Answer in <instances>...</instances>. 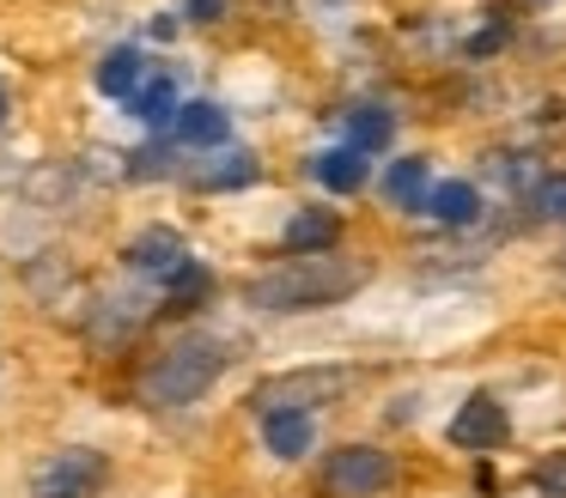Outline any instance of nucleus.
Wrapping results in <instances>:
<instances>
[{
  "label": "nucleus",
  "mask_w": 566,
  "mask_h": 498,
  "mask_svg": "<svg viewBox=\"0 0 566 498\" xmlns=\"http://www.w3.org/2000/svg\"><path fill=\"white\" fill-rule=\"evenodd\" d=\"M177 109H184V85H177L171 73H147V80H140V92L128 97V116L147 121V128H165Z\"/></svg>",
  "instance_id": "nucleus-13"
},
{
  "label": "nucleus",
  "mask_w": 566,
  "mask_h": 498,
  "mask_svg": "<svg viewBox=\"0 0 566 498\" xmlns=\"http://www.w3.org/2000/svg\"><path fill=\"white\" fill-rule=\"evenodd\" d=\"M147 73H153L147 49H140V43H116L111 55L98 61V92L104 97H123V104H128V97L140 92V80H147Z\"/></svg>",
  "instance_id": "nucleus-11"
},
{
  "label": "nucleus",
  "mask_w": 566,
  "mask_h": 498,
  "mask_svg": "<svg viewBox=\"0 0 566 498\" xmlns=\"http://www.w3.org/2000/svg\"><path fill=\"white\" fill-rule=\"evenodd\" d=\"M536 213L554 219V225H566V170H548V177L536 182Z\"/></svg>",
  "instance_id": "nucleus-19"
},
{
  "label": "nucleus",
  "mask_w": 566,
  "mask_h": 498,
  "mask_svg": "<svg viewBox=\"0 0 566 498\" xmlns=\"http://www.w3.org/2000/svg\"><path fill=\"white\" fill-rule=\"evenodd\" d=\"M505 437H512V420H505V407L493 395H469L463 407L451 413V444L457 449H500Z\"/></svg>",
  "instance_id": "nucleus-7"
},
{
  "label": "nucleus",
  "mask_w": 566,
  "mask_h": 498,
  "mask_svg": "<svg viewBox=\"0 0 566 498\" xmlns=\"http://www.w3.org/2000/svg\"><path fill=\"white\" fill-rule=\"evenodd\" d=\"M281 243H286V255H323V250L342 243V219H335L329 206H298V213L286 219Z\"/></svg>",
  "instance_id": "nucleus-10"
},
{
  "label": "nucleus",
  "mask_w": 566,
  "mask_h": 498,
  "mask_svg": "<svg viewBox=\"0 0 566 498\" xmlns=\"http://www.w3.org/2000/svg\"><path fill=\"white\" fill-rule=\"evenodd\" d=\"M500 43H505V24H488V31H475V36H469V55H493Z\"/></svg>",
  "instance_id": "nucleus-21"
},
{
  "label": "nucleus",
  "mask_w": 566,
  "mask_h": 498,
  "mask_svg": "<svg viewBox=\"0 0 566 498\" xmlns=\"http://www.w3.org/2000/svg\"><path fill=\"white\" fill-rule=\"evenodd\" d=\"M104 480H111V462L98 449H55L31 474V498H98Z\"/></svg>",
  "instance_id": "nucleus-4"
},
{
  "label": "nucleus",
  "mask_w": 566,
  "mask_h": 498,
  "mask_svg": "<svg viewBox=\"0 0 566 498\" xmlns=\"http://www.w3.org/2000/svg\"><path fill=\"white\" fill-rule=\"evenodd\" d=\"M171 128H177V146H189V152H220V146L232 140V116H226L213 97H184Z\"/></svg>",
  "instance_id": "nucleus-8"
},
{
  "label": "nucleus",
  "mask_w": 566,
  "mask_h": 498,
  "mask_svg": "<svg viewBox=\"0 0 566 498\" xmlns=\"http://www.w3.org/2000/svg\"><path fill=\"white\" fill-rule=\"evenodd\" d=\"M366 286V262H342V255H293V262L269 267L244 286V298L256 310H274V316H298V310H329V304L354 298Z\"/></svg>",
  "instance_id": "nucleus-1"
},
{
  "label": "nucleus",
  "mask_w": 566,
  "mask_h": 498,
  "mask_svg": "<svg viewBox=\"0 0 566 498\" xmlns=\"http://www.w3.org/2000/svg\"><path fill=\"white\" fill-rule=\"evenodd\" d=\"M317 182L335 194H359L366 189V152H354V146H335V152H317Z\"/></svg>",
  "instance_id": "nucleus-16"
},
{
  "label": "nucleus",
  "mask_w": 566,
  "mask_h": 498,
  "mask_svg": "<svg viewBox=\"0 0 566 498\" xmlns=\"http://www.w3.org/2000/svg\"><path fill=\"white\" fill-rule=\"evenodd\" d=\"M220 12H226V0H189V7H184V19H196V24H213Z\"/></svg>",
  "instance_id": "nucleus-22"
},
{
  "label": "nucleus",
  "mask_w": 566,
  "mask_h": 498,
  "mask_svg": "<svg viewBox=\"0 0 566 498\" xmlns=\"http://www.w3.org/2000/svg\"><path fill=\"white\" fill-rule=\"evenodd\" d=\"M420 213H432L439 225L463 231V225H475V219H481V189H475V182H432V194H427Z\"/></svg>",
  "instance_id": "nucleus-15"
},
{
  "label": "nucleus",
  "mask_w": 566,
  "mask_h": 498,
  "mask_svg": "<svg viewBox=\"0 0 566 498\" xmlns=\"http://www.w3.org/2000/svg\"><path fill=\"white\" fill-rule=\"evenodd\" d=\"M427 194H432L427 158H396V165L384 170V201H390V206H402V213H420V206H427Z\"/></svg>",
  "instance_id": "nucleus-14"
},
{
  "label": "nucleus",
  "mask_w": 566,
  "mask_h": 498,
  "mask_svg": "<svg viewBox=\"0 0 566 498\" xmlns=\"http://www.w3.org/2000/svg\"><path fill=\"white\" fill-rule=\"evenodd\" d=\"M262 177V158L250 152V146H220L213 158H201L196 170H189V182L208 194H232V189H250V182Z\"/></svg>",
  "instance_id": "nucleus-9"
},
{
  "label": "nucleus",
  "mask_w": 566,
  "mask_h": 498,
  "mask_svg": "<svg viewBox=\"0 0 566 498\" xmlns=\"http://www.w3.org/2000/svg\"><path fill=\"white\" fill-rule=\"evenodd\" d=\"M390 480H396V462L384 456V449H371V444L335 449L329 468H323V492L329 498H378Z\"/></svg>",
  "instance_id": "nucleus-5"
},
{
  "label": "nucleus",
  "mask_w": 566,
  "mask_h": 498,
  "mask_svg": "<svg viewBox=\"0 0 566 498\" xmlns=\"http://www.w3.org/2000/svg\"><path fill=\"white\" fill-rule=\"evenodd\" d=\"M0 121H7V92H0Z\"/></svg>",
  "instance_id": "nucleus-23"
},
{
  "label": "nucleus",
  "mask_w": 566,
  "mask_h": 498,
  "mask_svg": "<svg viewBox=\"0 0 566 498\" xmlns=\"http://www.w3.org/2000/svg\"><path fill=\"white\" fill-rule=\"evenodd\" d=\"M220 371H226L220 340L213 335H184L153 359V371L140 377V395H147V407H189V401H201L213 383H220Z\"/></svg>",
  "instance_id": "nucleus-2"
},
{
  "label": "nucleus",
  "mask_w": 566,
  "mask_h": 498,
  "mask_svg": "<svg viewBox=\"0 0 566 498\" xmlns=\"http://www.w3.org/2000/svg\"><path fill=\"white\" fill-rule=\"evenodd\" d=\"M354 389V371L347 364H305V371H281L269 383H256V413H274V407H293V413H311L323 401H342Z\"/></svg>",
  "instance_id": "nucleus-3"
},
{
  "label": "nucleus",
  "mask_w": 566,
  "mask_h": 498,
  "mask_svg": "<svg viewBox=\"0 0 566 498\" xmlns=\"http://www.w3.org/2000/svg\"><path fill=\"white\" fill-rule=\"evenodd\" d=\"M530 480H536L542 498H566V449H548V456L530 468Z\"/></svg>",
  "instance_id": "nucleus-18"
},
{
  "label": "nucleus",
  "mask_w": 566,
  "mask_h": 498,
  "mask_svg": "<svg viewBox=\"0 0 566 498\" xmlns=\"http://www.w3.org/2000/svg\"><path fill=\"white\" fill-rule=\"evenodd\" d=\"M390 134H396V116L390 109H347V146L354 152H384L390 146Z\"/></svg>",
  "instance_id": "nucleus-17"
},
{
  "label": "nucleus",
  "mask_w": 566,
  "mask_h": 498,
  "mask_svg": "<svg viewBox=\"0 0 566 498\" xmlns=\"http://www.w3.org/2000/svg\"><path fill=\"white\" fill-rule=\"evenodd\" d=\"M262 444H269V456H281V462H298L311 444H317V425H311V413L274 407V413H262Z\"/></svg>",
  "instance_id": "nucleus-12"
},
{
  "label": "nucleus",
  "mask_w": 566,
  "mask_h": 498,
  "mask_svg": "<svg viewBox=\"0 0 566 498\" xmlns=\"http://www.w3.org/2000/svg\"><path fill=\"white\" fill-rule=\"evenodd\" d=\"M165 170H171V152H165V146H147V152H135L128 177H165Z\"/></svg>",
  "instance_id": "nucleus-20"
},
{
  "label": "nucleus",
  "mask_w": 566,
  "mask_h": 498,
  "mask_svg": "<svg viewBox=\"0 0 566 498\" xmlns=\"http://www.w3.org/2000/svg\"><path fill=\"white\" fill-rule=\"evenodd\" d=\"M123 262L135 267L140 279H171L177 267L196 262V255H189V237H184V231H171V225H147V231H135V237H128Z\"/></svg>",
  "instance_id": "nucleus-6"
}]
</instances>
